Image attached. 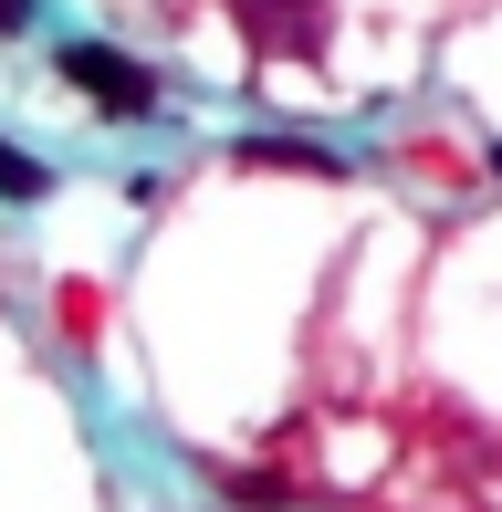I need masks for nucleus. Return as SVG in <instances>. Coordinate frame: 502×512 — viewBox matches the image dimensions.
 Returning a JSON list of instances; mask_svg holds the SVG:
<instances>
[{"instance_id": "7ed1b4c3", "label": "nucleus", "mask_w": 502, "mask_h": 512, "mask_svg": "<svg viewBox=\"0 0 502 512\" xmlns=\"http://www.w3.org/2000/svg\"><path fill=\"white\" fill-rule=\"evenodd\" d=\"M241 168H304V178H335L325 147H293V136H262V147H241Z\"/></svg>"}, {"instance_id": "f257e3e1", "label": "nucleus", "mask_w": 502, "mask_h": 512, "mask_svg": "<svg viewBox=\"0 0 502 512\" xmlns=\"http://www.w3.org/2000/svg\"><path fill=\"white\" fill-rule=\"evenodd\" d=\"M63 84L105 115H157V74L136 53H116V42H63Z\"/></svg>"}, {"instance_id": "39448f33", "label": "nucleus", "mask_w": 502, "mask_h": 512, "mask_svg": "<svg viewBox=\"0 0 502 512\" xmlns=\"http://www.w3.org/2000/svg\"><path fill=\"white\" fill-rule=\"evenodd\" d=\"M53 178H42V157H21V147H0V199H42Z\"/></svg>"}, {"instance_id": "20e7f679", "label": "nucleus", "mask_w": 502, "mask_h": 512, "mask_svg": "<svg viewBox=\"0 0 502 512\" xmlns=\"http://www.w3.org/2000/svg\"><path fill=\"white\" fill-rule=\"evenodd\" d=\"M220 502H231V512H283L293 481H283V471H241V481H220Z\"/></svg>"}, {"instance_id": "423d86ee", "label": "nucleus", "mask_w": 502, "mask_h": 512, "mask_svg": "<svg viewBox=\"0 0 502 512\" xmlns=\"http://www.w3.org/2000/svg\"><path fill=\"white\" fill-rule=\"evenodd\" d=\"M21 21H32V0H0V32H21Z\"/></svg>"}, {"instance_id": "f03ea898", "label": "nucleus", "mask_w": 502, "mask_h": 512, "mask_svg": "<svg viewBox=\"0 0 502 512\" xmlns=\"http://www.w3.org/2000/svg\"><path fill=\"white\" fill-rule=\"evenodd\" d=\"M231 21L251 42H283V53H314V32H325V0H231Z\"/></svg>"}]
</instances>
